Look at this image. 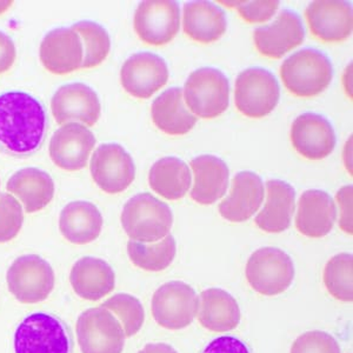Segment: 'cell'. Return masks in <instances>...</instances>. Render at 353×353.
Segmentation results:
<instances>
[{
    "instance_id": "cell-1",
    "label": "cell",
    "mask_w": 353,
    "mask_h": 353,
    "mask_svg": "<svg viewBox=\"0 0 353 353\" xmlns=\"http://www.w3.org/2000/svg\"><path fill=\"white\" fill-rule=\"evenodd\" d=\"M46 113L41 101L21 91L0 94V148L13 156H28L41 148Z\"/></svg>"
},
{
    "instance_id": "cell-2",
    "label": "cell",
    "mask_w": 353,
    "mask_h": 353,
    "mask_svg": "<svg viewBox=\"0 0 353 353\" xmlns=\"http://www.w3.org/2000/svg\"><path fill=\"white\" fill-rule=\"evenodd\" d=\"M173 213L169 205L151 193L131 198L121 212V225L131 241L156 243L168 237L172 228Z\"/></svg>"
},
{
    "instance_id": "cell-3",
    "label": "cell",
    "mask_w": 353,
    "mask_h": 353,
    "mask_svg": "<svg viewBox=\"0 0 353 353\" xmlns=\"http://www.w3.org/2000/svg\"><path fill=\"white\" fill-rule=\"evenodd\" d=\"M283 83L297 97H316L329 88L333 68L329 57L316 48H303L293 53L281 66Z\"/></svg>"
},
{
    "instance_id": "cell-4",
    "label": "cell",
    "mask_w": 353,
    "mask_h": 353,
    "mask_svg": "<svg viewBox=\"0 0 353 353\" xmlns=\"http://www.w3.org/2000/svg\"><path fill=\"white\" fill-rule=\"evenodd\" d=\"M16 353H71V337L64 323L53 314L36 312L14 332Z\"/></svg>"
},
{
    "instance_id": "cell-5",
    "label": "cell",
    "mask_w": 353,
    "mask_h": 353,
    "mask_svg": "<svg viewBox=\"0 0 353 353\" xmlns=\"http://www.w3.org/2000/svg\"><path fill=\"white\" fill-rule=\"evenodd\" d=\"M8 291L21 304L45 301L54 289L56 276L52 266L37 254L17 258L6 274Z\"/></svg>"
},
{
    "instance_id": "cell-6",
    "label": "cell",
    "mask_w": 353,
    "mask_h": 353,
    "mask_svg": "<svg viewBox=\"0 0 353 353\" xmlns=\"http://www.w3.org/2000/svg\"><path fill=\"white\" fill-rule=\"evenodd\" d=\"M245 274L256 292L272 297L285 292L292 285L294 265L283 250L261 248L251 254Z\"/></svg>"
},
{
    "instance_id": "cell-7",
    "label": "cell",
    "mask_w": 353,
    "mask_h": 353,
    "mask_svg": "<svg viewBox=\"0 0 353 353\" xmlns=\"http://www.w3.org/2000/svg\"><path fill=\"white\" fill-rule=\"evenodd\" d=\"M183 96L196 116L212 119L229 108V81L217 68H198L185 83Z\"/></svg>"
},
{
    "instance_id": "cell-8",
    "label": "cell",
    "mask_w": 353,
    "mask_h": 353,
    "mask_svg": "<svg viewBox=\"0 0 353 353\" xmlns=\"http://www.w3.org/2000/svg\"><path fill=\"white\" fill-rule=\"evenodd\" d=\"M77 339L81 353H123L124 329L121 321L104 307H92L77 321Z\"/></svg>"
},
{
    "instance_id": "cell-9",
    "label": "cell",
    "mask_w": 353,
    "mask_h": 353,
    "mask_svg": "<svg viewBox=\"0 0 353 353\" xmlns=\"http://www.w3.org/2000/svg\"><path fill=\"white\" fill-rule=\"evenodd\" d=\"M199 307L196 291L184 281H172L161 285L152 297V316L164 329H185L192 324Z\"/></svg>"
},
{
    "instance_id": "cell-10",
    "label": "cell",
    "mask_w": 353,
    "mask_h": 353,
    "mask_svg": "<svg viewBox=\"0 0 353 353\" xmlns=\"http://www.w3.org/2000/svg\"><path fill=\"white\" fill-rule=\"evenodd\" d=\"M281 97L276 77L261 68H250L238 76L234 101L238 111L250 118H263L272 112Z\"/></svg>"
},
{
    "instance_id": "cell-11",
    "label": "cell",
    "mask_w": 353,
    "mask_h": 353,
    "mask_svg": "<svg viewBox=\"0 0 353 353\" xmlns=\"http://www.w3.org/2000/svg\"><path fill=\"white\" fill-rule=\"evenodd\" d=\"M181 26V10L176 1L148 0L134 13V30L146 44L161 46L173 41Z\"/></svg>"
},
{
    "instance_id": "cell-12",
    "label": "cell",
    "mask_w": 353,
    "mask_h": 353,
    "mask_svg": "<svg viewBox=\"0 0 353 353\" xmlns=\"http://www.w3.org/2000/svg\"><path fill=\"white\" fill-rule=\"evenodd\" d=\"M91 176L99 189L110 194L123 192L136 178L132 157L119 144H103L93 153Z\"/></svg>"
},
{
    "instance_id": "cell-13",
    "label": "cell",
    "mask_w": 353,
    "mask_h": 353,
    "mask_svg": "<svg viewBox=\"0 0 353 353\" xmlns=\"http://www.w3.org/2000/svg\"><path fill=\"white\" fill-rule=\"evenodd\" d=\"M57 124L78 123L94 126L101 113V101L92 88L83 83L64 85L57 90L51 101Z\"/></svg>"
},
{
    "instance_id": "cell-14",
    "label": "cell",
    "mask_w": 353,
    "mask_h": 353,
    "mask_svg": "<svg viewBox=\"0 0 353 353\" xmlns=\"http://www.w3.org/2000/svg\"><path fill=\"white\" fill-rule=\"evenodd\" d=\"M169 81V68L164 59L151 52L130 57L121 70V81L126 92L148 99Z\"/></svg>"
},
{
    "instance_id": "cell-15",
    "label": "cell",
    "mask_w": 353,
    "mask_h": 353,
    "mask_svg": "<svg viewBox=\"0 0 353 353\" xmlns=\"http://www.w3.org/2000/svg\"><path fill=\"white\" fill-rule=\"evenodd\" d=\"M96 145V138L83 124L68 123L58 129L50 141V157L61 170L76 172L84 169Z\"/></svg>"
},
{
    "instance_id": "cell-16",
    "label": "cell",
    "mask_w": 353,
    "mask_h": 353,
    "mask_svg": "<svg viewBox=\"0 0 353 353\" xmlns=\"http://www.w3.org/2000/svg\"><path fill=\"white\" fill-rule=\"evenodd\" d=\"M39 57L48 72L58 76L74 72L81 68L84 59L81 37L72 28L52 30L41 41Z\"/></svg>"
},
{
    "instance_id": "cell-17",
    "label": "cell",
    "mask_w": 353,
    "mask_h": 353,
    "mask_svg": "<svg viewBox=\"0 0 353 353\" xmlns=\"http://www.w3.org/2000/svg\"><path fill=\"white\" fill-rule=\"evenodd\" d=\"M306 21L313 36L325 43H339L352 33V8L346 1H313L305 11Z\"/></svg>"
},
{
    "instance_id": "cell-18",
    "label": "cell",
    "mask_w": 353,
    "mask_h": 353,
    "mask_svg": "<svg viewBox=\"0 0 353 353\" xmlns=\"http://www.w3.org/2000/svg\"><path fill=\"white\" fill-rule=\"evenodd\" d=\"M291 141L293 148L306 159L321 161L334 150L336 133L324 117L317 113H304L293 121Z\"/></svg>"
},
{
    "instance_id": "cell-19",
    "label": "cell",
    "mask_w": 353,
    "mask_h": 353,
    "mask_svg": "<svg viewBox=\"0 0 353 353\" xmlns=\"http://www.w3.org/2000/svg\"><path fill=\"white\" fill-rule=\"evenodd\" d=\"M304 37L305 31L301 18L290 10H284L272 24L261 26L253 33L259 53L273 59H279L299 46L304 41Z\"/></svg>"
},
{
    "instance_id": "cell-20",
    "label": "cell",
    "mask_w": 353,
    "mask_h": 353,
    "mask_svg": "<svg viewBox=\"0 0 353 353\" xmlns=\"http://www.w3.org/2000/svg\"><path fill=\"white\" fill-rule=\"evenodd\" d=\"M264 201V185L254 172L243 171L233 178L229 197L219 204L221 217L232 223H243L252 217Z\"/></svg>"
},
{
    "instance_id": "cell-21",
    "label": "cell",
    "mask_w": 353,
    "mask_h": 353,
    "mask_svg": "<svg viewBox=\"0 0 353 353\" xmlns=\"http://www.w3.org/2000/svg\"><path fill=\"white\" fill-rule=\"evenodd\" d=\"M337 221V208L329 193L307 190L298 203L296 228L309 238L325 237Z\"/></svg>"
},
{
    "instance_id": "cell-22",
    "label": "cell",
    "mask_w": 353,
    "mask_h": 353,
    "mask_svg": "<svg viewBox=\"0 0 353 353\" xmlns=\"http://www.w3.org/2000/svg\"><path fill=\"white\" fill-rule=\"evenodd\" d=\"M70 283L74 293L81 299L101 301L114 290L116 274L112 268L103 259L84 257L73 265Z\"/></svg>"
},
{
    "instance_id": "cell-23",
    "label": "cell",
    "mask_w": 353,
    "mask_h": 353,
    "mask_svg": "<svg viewBox=\"0 0 353 353\" xmlns=\"http://www.w3.org/2000/svg\"><path fill=\"white\" fill-rule=\"evenodd\" d=\"M101 229L103 216L90 201H72L61 210L59 230L71 244H90L101 236Z\"/></svg>"
},
{
    "instance_id": "cell-24",
    "label": "cell",
    "mask_w": 353,
    "mask_h": 353,
    "mask_svg": "<svg viewBox=\"0 0 353 353\" xmlns=\"http://www.w3.org/2000/svg\"><path fill=\"white\" fill-rule=\"evenodd\" d=\"M268 199L254 223L265 232L281 233L289 229L296 210V191L286 181L273 179L266 183Z\"/></svg>"
},
{
    "instance_id": "cell-25",
    "label": "cell",
    "mask_w": 353,
    "mask_h": 353,
    "mask_svg": "<svg viewBox=\"0 0 353 353\" xmlns=\"http://www.w3.org/2000/svg\"><path fill=\"white\" fill-rule=\"evenodd\" d=\"M194 184L191 191L193 201L201 205H211L224 196L229 186V168L224 161L204 154L191 161Z\"/></svg>"
},
{
    "instance_id": "cell-26",
    "label": "cell",
    "mask_w": 353,
    "mask_h": 353,
    "mask_svg": "<svg viewBox=\"0 0 353 353\" xmlns=\"http://www.w3.org/2000/svg\"><path fill=\"white\" fill-rule=\"evenodd\" d=\"M198 321L212 332H228L237 329L241 323V307L232 294L212 288L201 293Z\"/></svg>"
},
{
    "instance_id": "cell-27",
    "label": "cell",
    "mask_w": 353,
    "mask_h": 353,
    "mask_svg": "<svg viewBox=\"0 0 353 353\" xmlns=\"http://www.w3.org/2000/svg\"><path fill=\"white\" fill-rule=\"evenodd\" d=\"M6 190L23 203L25 212L36 213L44 210L52 201L54 183L48 172L26 168L8 179Z\"/></svg>"
},
{
    "instance_id": "cell-28",
    "label": "cell",
    "mask_w": 353,
    "mask_h": 353,
    "mask_svg": "<svg viewBox=\"0 0 353 353\" xmlns=\"http://www.w3.org/2000/svg\"><path fill=\"white\" fill-rule=\"evenodd\" d=\"M183 26L186 36L192 41L210 44L226 32L228 21L225 12L210 1H192L184 6Z\"/></svg>"
},
{
    "instance_id": "cell-29",
    "label": "cell",
    "mask_w": 353,
    "mask_h": 353,
    "mask_svg": "<svg viewBox=\"0 0 353 353\" xmlns=\"http://www.w3.org/2000/svg\"><path fill=\"white\" fill-rule=\"evenodd\" d=\"M151 114L157 128L171 136L186 134L197 123V117L193 116L185 106L181 88H169L157 97L152 103Z\"/></svg>"
},
{
    "instance_id": "cell-30",
    "label": "cell",
    "mask_w": 353,
    "mask_h": 353,
    "mask_svg": "<svg viewBox=\"0 0 353 353\" xmlns=\"http://www.w3.org/2000/svg\"><path fill=\"white\" fill-rule=\"evenodd\" d=\"M192 176L186 163L176 157H165L150 170L149 183L154 192L169 201H179L186 196Z\"/></svg>"
},
{
    "instance_id": "cell-31",
    "label": "cell",
    "mask_w": 353,
    "mask_h": 353,
    "mask_svg": "<svg viewBox=\"0 0 353 353\" xmlns=\"http://www.w3.org/2000/svg\"><path fill=\"white\" fill-rule=\"evenodd\" d=\"M128 253L137 268L150 272H161L168 269L176 257V239L170 234L163 241L152 244L130 241Z\"/></svg>"
},
{
    "instance_id": "cell-32",
    "label": "cell",
    "mask_w": 353,
    "mask_h": 353,
    "mask_svg": "<svg viewBox=\"0 0 353 353\" xmlns=\"http://www.w3.org/2000/svg\"><path fill=\"white\" fill-rule=\"evenodd\" d=\"M83 43L84 59L81 68H92L103 63L109 56L111 41L108 31L94 21H79L73 25Z\"/></svg>"
},
{
    "instance_id": "cell-33",
    "label": "cell",
    "mask_w": 353,
    "mask_h": 353,
    "mask_svg": "<svg viewBox=\"0 0 353 353\" xmlns=\"http://www.w3.org/2000/svg\"><path fill=\"white\" fill-rule=\"evenodd\" d=\"M353 258L341 253L331 258L324 269V284L330 294L337 301L351 303L353 299Z\"/></svg>"
},
{
    "instance_id": "cell-34",
    "label": "cell",
    "mask_w": 353,
    "mask_h": 353,
    "mask_svg": "<svg viewBox=\"0 0 353 353\" xmlns=\"http://www.w3.org/2000/svg\"><path fill=\"white\" fill-rule=\"evenodd\" d=\"M119 318L125 336L131 338L141 331L145 321L144 307L138 298L128 293H118L101 304Z\"/></svg>"
},
{
    "instance_id": "cell-35",
    "label": "cell",
    "mask_w": 353,
    "mask_h": 353,
    "mask_svg": "<svg viewBox=\"0 0 353 353\" xmlns=\"http://www.w3.org/2000/svg\"><path fill=\"white\" fill-rule=\"evenodd\" d=\"M24 211L10 193H0V244L12 241L21 232Z\"/></svg>"
},
{
    "instance_id": "cell-36",
    "label": "cell",
    "mask_w": 353,
    "mask_h": 353,
    "mask_svg": "<svg viewBox=\"0 0 353 353\" xmlns=\"http://www.w3.org/2000/svg\"><path fill=\"white\" fill-rule=\"evenodd\" d=\"M291 353H341V347L331 334L316 330L299 336L293 343Z\"/></svg>"
},
{
    "instance_id": "cell-37",
    "label": "cell",
    "mask_w": 353,
    "mask_h": 353,
    "mask_svg": "<svg viewBox=\"0 0 353 353\" xmlns=\"http://www.w3.org/2000/svg\"><path fill=\"white\" fill-rule=\"evenodd\" d=\"M279 8V1H239L237 8L241 18L248 23L270 21Z\"/></svg>"
},
{
    "instance_id": "cell-38",
    "label": "cell",
    "mask_w": 353,
    "mask_h": 353,
    "mask_svg": "<svg viewBox=\"0 0 353 353\" xmlns=\"http://www.w3.org/2000/svg\"><path fill=\"white\" fill-rule=\"evenodd\" d=\"M337 201L339 204L341 218L339 226L344 232L352 234V186L347 185L339 190L337 193Z\"/></svg>"
},
{
    "instance_id": "cell-39",
    "label": "cell",
    "mask_w": 353,
    "mask_h": 353,
    "mask_svg": "<svg viewBox=\"0 0 353 353\" xmlns=\"http://www.w3.org/2000/svg\"><path fill=\"white\" fill-rule=\"evenodd\" d=\"M201 353H251L244 341L233 336H223L213 339Z\"/></svg>"
},
{
    "instance_id": "cell-40",
    "label": "cell",
    "mask_w": 353,
    "mask_h": 353,
    "mask_svg": "<svg viewBox=\"0 0 353 353\" xmlns=\"http://www.w3.org/2000/svg\"><path fill=\"white\" fill-rule=\"evenodd\" d=\"M16 57V46L12 39L0 31V74L12 68Z\"/></svg>"
},
{
    "instance_id": "cell-41",
    "label": "cell",
    "mask_w": 353,
    "mask_h": 353,
    "mask_svg": "<svg viewBox=\"0 0 353 353\" xmlns=\"http://www.w3.org/2000/svg\"><path fill=\"white\" fill-rule=\"evenodd\" d=\"M138 353H178L176 349L172 346L165 343H154V344H148L144 346V349L141 350Z\"/></svg>"
},
{
    "instance_id": "cell-42",
    "label": "cell",
    "mask_w": 353,
    "mask_h": 353,
    "mask_svg": "<svg viewBox=\"0 0 353 353\" xmlns=\"http://www.w3.org/2000/svg\"><path fill=\"white\" fill-rule=\"evenodd\" d=\"M13 1L11 0H4V1H0V14L6 12L8 8L12 6Z\"/></svg>"
}]
</instances>
